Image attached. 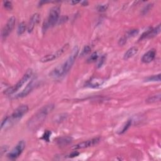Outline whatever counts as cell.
I'll list each match as a JSON object with an SVG mask.
<instances>
[{
    "instance_id": "23",
    "label": "cell",
    "mask_w": 161,
    "mask_h": 161,
    "mask_svg": "<svg viewBox=\"0 0 161 161\" xmlns=\"http://www.w3.org/2000/svg\"><path fill=\"white\" fill-rule=\"evenodd\" d=\"M3 6H4V8L6 10H11L13 8L11 2L8 1H5L3 2Z\"/></svg>"
},
{
    "instance_id": "18",
    "label": "cell",
    "mask_w": 161,
    "mask_h": 161,
    "mask_svg": "<svg viewBox=\"0 0 161 161\" xmlns=\"http://www.w3.org/2000/svg\"><path fill=\"white\" fill-rule=\"evenodd\" d=\"M146 82H160V74L151 75L146 78Z\"/></svg>"
},
{
    "instance_id": "10",
    "label": "cell",
    "mask_w": 161,
    "mask_h": 161,
    "mask_svg": "<svg viewBox=\"0 0 161 161\" xmlns=\"http://www.w3.org/2000/svg\"><path fill=\"white\" fill-rule=\"evenodd\" d=\"M160 32V25L159 24L156 28H150L148 30L145 32L140 38V40H143L145 38H150L156 37Z\"/></svg>"
},
{
    "instance_id": "13",
    "label": "cell",
    "mask_w": 161,
    "mask_h": 161,
    "mask_svg": "<svg viewBox=\"0 0 161 161\" xmlns=\"http://www.w3.org/2000/svg\"><path fill=\"white\" fill-rule=\"evenodd\" d=\"M156 51L155 49H151V50L147 52L146 54L143 55V56L141 59V61L142 62L146 64L150 63V62H152L154 59L156 57Z\"/></svg>"
},
{
    "instance_id": "24",
    "label": "cell",
    "mask_w": 161,
    "mask_h": 161,
    "mask_svg": "<svg viewBox=\"0 0 161 161\" xmlns=\"http://www.w3.org/2000/svg\"><path fill=\"white\" fill-rule=\"evenodd\" d=\"M108 5H100L97 6V10L99 12H104L107 10Z\"/></svg>"
},
{
    "instance_id": "28",
    "label": "cell",
    "mask_w": 161,
    "mask_h": 161,
    "mask_svg": "<svg viewBox=\"0 0 161 161\" xmlns=\"http://www.w3.org/2000/svg\"><path fill=\"white\" fill-rule=\"evenodd\" d=\"M104 61H105V56H104V55H103V57H101L99 62H98V67H100L102 66V65L103 64V63L104 62Z\"/></svg>"
},
{
    "instance_id": "7",
    "label": "cell",
    "mask_w": 161,
    "mask_h": 161,
    "mask_svg": "<svg viewBox=\"0 0 161 161\" xmlns=\"http://www.w3.org/2000/svg\"><path fill=\"white\" fill-rule=\"evenodd\" d=\"M28 110L29 108L27 104H23L18 106L11 114L10 117L11 121H18L20 119H21L28 112Z\"/></svg>"
},
{
    "instance_id": "31",
    "label": "cell",
    "mask_w": 161,
    "mask_h": 161,
    "mask_svg": "<svg viewBox=\"0 0 161 161\" xmlns=\"http://www.w3.org/2000/svg\"><path fill=\"white\" fill-rule=\"evenodd\" d=\"M80 3L83 6H88V1H80Z\"/></svg>"
},
{
    "instance_id": "29",
    "label": "cell",
    "mask_w": 161,
    "mask_h": 161,
    "mask_svg": "<svg viewBox=\"0 0 161 161\" xmlns=\"http://www.w3.org/2000/svg\"><path fill=\"white\" fill-rule=\"evenodd\" d=\"M79 155V152H77V151H74V152H72L71 154H70V157H76Z\"/></svg>"
},
{
    "instance_id": "6",
    "label": "cell",
    "mask_w": 161,
    "mask_h": 161,
    "mask_svg": "<svg viewBox=\"0 0 161 161\" xmlns=\"http://www.w3.org/2000/svg\"><path fill=\"white\" fill-rule=\"evenodd\" d=\"M25 146L26 143L24 140L20 141L13 149L8 154L7 157L11 160H15L17 159L18 157L21 155L23 151L24 150Z\"/></svg>"
},
{
    "instance_id": "3",
    "label": "cell",
    "mask_w": 161,
    "mask_h": 161,
    "mask_svg": "<svg viewBox=\"0 0 161 161\" xmlns=\"http://www.w3.org/2000/svg\"><path fill=\"white\" fill-rule=\"evenodd\" d=\"M33 75L32 69H28L26 71L25 73L23 75L21 79H20L18 82L13 86L9 87L4 91V94L6 96H10V95L15 93L20 89L31 78Z\"/></svg>"
},
{
    "instance_id": "22",
    "label": "cell",
    "mask_w": 161,
    "mask_h": 161,
    "mask_svg": "<svg viewBox=\"0 0 161 161\" xmlns=\"http://www.w3.org/2000/svg\"><path fill=\"white\" fill-rule=\"evenodd\" d=\"M91 51V47H90L89 45L85 46L81 52V55H82V56H84V55H87L88 54L90 53Z\"/></svg>"
},
{
    "instance_id": "9",
    "label": "cell",
    "mask_w": 161,
    "mask_h": 161,
    "mask_svg": "<svg viewBox=\"0 0 161 161\" xmlns=\"http://www.w3.org/2000/svg\"><path fill=\"white\" fill-rule=\"evenodd\" d=\"M100 142V137H96L94 139H92L90 140H88L84 142H82L79 143L77 145L73 147V149L75 150L77 149H83L85 148H88L90 147H93L94 146L97 145V144Z\"/></svg>"
},
{
    "instance_id": "20",
    "label": "cell",
    "mask_w": 161,
    "mask_h": 161,
    "mask_svg": "<svg viewBox=\"0 0 161 161\" xmlns=\"http://www.w3.org/2000/svg\"><path fill=\"white\" fill-rule=\"evenodd\" d=\"M98 53L96 52H94L90 55V57H89L87 60V62L88 63H93V62H96L98 60Z\"/></svg>"
},
{
    "instance_id": "5",
    "label": "cell",
    "mask_w": 161,
    "mask_h": 161,
    "mask_svg": "<svg viewBox=\"0 0 161 161\" xmlns=\"http://www.w3.org/2000/svg\"><path fill=\"white\" fill-rule=\"evenodd\" d=\"M69 44H65L56 52H55L54 53H52L51 54H47L45 55V56L40 59V61L42 62V63H45V62L53 61L55 60V59H58L59 57H60L61 55L67 50L69 49Z\"/></svg>"
},
{
    "instance_id": "21",
    "label": "cell",
    "mask_w": 161,
    "mask_h": 161,
    "mask_svg": "<svg viewBox=\"0 0 161 161\" xmlns=\"http://www.w3.org/2000/svg\"><path fill=\"white\" fill-rule=\"evenodd\" d=\"M131 124H132V120H128L127 122L125 124V125L123 126V129H121V130L120 131V132L119 133V134H122L124 132H125L126 131L128 130V129L130 127V126L131 125Z\"/></svg>"
},
{
    "instance_id": "19",
    "label": "cell",
    "mask_w": 161,
    "mask_h": 161,
    "mask_svg": "<svg viewBox=\"0 0 161 161\" xmlns=\"http://www.w3.org/2000/svg\"><path fill=\"white\" fill-rule=\"evenodd\" d=\"M138 34H139V30L132 29V30H130L128 31L127 32L126 35H125V36L127 37V38H130V37H133Z\"/></svg>"
},
{
    "instance_id": "15",
    "label": "cell",
    "mask_w": 161,
    "mask_h": 161,
    "mask_svg": "<svg viewBox=\"0 0 161 161\" xmlns=\"http://www.w3.org/2000/svg\"><path fill=\"white\" fill-rule=\"evenodd\" d=\"M160 93H159L158 94L152 95V96H149L147 99L146 100V102L147 104H152L157 102H159L160 101Z\"/></svg>"
},
{
    "instance_id": "4",
    "label": "cell",
    "mask_w": 161,
    "mask_h": 161,
    "mask_svg": "<svg viewBox=\"0 0 161 161\" xmlns=\"http://www.w3.org/2000/svg\"><path fill=\"white\" fill-rule=\"evenodd\" d=\"M61 12V7L59 6H55L52 7L50 11L47 21L43 25V30H47V29L53 27L59 21V15Z\"/></svg>"
},
{
    "instance_id": "14",
    "label": "cell",
    "mask_w": 161,
    "mask_h": 161,
    "mask_svg": "<svg viewBox=\"0 0 161 161\" xmlns=\"http://www.w3.org/2000/svg\"><path fill=\"white\" fill-rule=\"evenodd\" d=\"M139 52V49L138 47L134 46V47H132L129 49H128V51L125 53L123 55V59L124 60H129V59L133 57L135 55L137 54V52Z\"/></svg>"
},
{
    "instance_id": "1",
    "label": "cell",
    "mask_w": 161,
    "mask_h": 161,
    "mask_svg": "<svg viewBox=\"0 0 161 161\" xmlns=\"http://www.w3.org/2000/svg\"><path fill=\"white\" fill-rule=\"evenodd\" d=\"M79 51V48L75 47L66 60L51 71V73H49V76L53 78H59L66 74L74 64L75 59L78 55Z\"/></svg>"
},
{
    "instance_id": "27",
    "label": "cell",
    "mask_w": 161,
    "mask_h": 161,
    "mask_svg": "<svg viewBox=\"0 0 161 161\" xmlns=\"http://www.w3.org/2000/svg\"><path fill=\"white\" fill-rule=\"evenodd\" d=\"M50 135H51V132H49V131H47V132H45L44 136H43V139L45 140V141H47L49 142V138H50Z\"/></svg>"
},
{
    "instance_id": "26",
    "label": "cell",
    "mask_w": 161,
    "mask_h": 161,
    "mask_svg": "<svg viewBox=\"0 0 161 161\" xmlns=\"http://www.w3.org/2000/svg\"><path fill=\"white\" fill-rule=\"evenodd\" d=\"M152 5H148L147 6H146L145 8H143V9L142 10V13L143 14V15H145V14H146L149 11L150 9H151V8H152Z\"/></svg>"
},
{
    "instance_id": "11",
    "label": "cell",
    "mask_w": 161,
    "mask_h": 161,
    "mask_svg": "<svg viewBox=\"0 0 161 161\" xmlns=\"http://www.w3.org/2000/svg\"><path fill=\"white\" fill-rule=\"evenodd\" d=\"M35 81L33 79L31 81V82L27 84V86L25 87L24 89L20 93H18L16 96L15 97V98H24L25 96H27V95H28L30 93H31L32 91L33 90V89L35 87Z\"/></svg>"
},
{
    "instance_id": "2",
    "label": "cell",
    "mask_w": 161,
    "mask_h": 161,
    "mask_svg": "<svg viewBox=\"0 0 161 161\" xmlns=\"http://www.w3.org/2000/svg\"><path fill=\"white\" fill-rule=\"evenodd\" d=\"M54 105L49 104L45 105L39 110L34 115H33L27 122V127L30 130L35 131L41 127L44 122L46 117L54 110Z\"/></svg>"
},
{
    "instance_id": "17",
    "label": "cell",
    "mask_w": 161,
    "mask_h": 161,
    "mask_svg": "<svg viewBox=\"0 0 161 161\" xmlns=\"http://www.w3.org/2000/svg\"><path fill=\"white\" fill-rule=\"evenodd\" d=\"M26 28H27V25H26L25 23L24 22H21L18 26V28H17L18 35H22V34H24L26 30Z\"/></svg>"
},
{
    "instance_id": "30",
    "label": "cell",
    "mask_w": 161,
    "mask_h": 161,
    "mask_svg": "<svg viewBox=\"0 0 161 161\" xmlns=\"http://www.w3.org/2000/svg\"><path fill=\"white\" fill-rule=\"evenodd\" d=\"M69 3H70V4H71L72 5H75L78 4V3H80V1H69Z\"/></svg>"
},
{
    "instance_id": "8",
    "label": "cell",
    "mask_w": 161,
    "mask_h": 161,
    "mask_svg": "<svg viewBox=\"0 0 161 161\" xmlns=\"http://www.w3.org/2000/svg\"><path fill=\"white\" fill-rule=\"evenodd\" d=\"M15 23L16 18L15 16H11L8 20L7 22L4 26L1 32V37L3 39H5L6 37H8L9 35L11 34L15 27Z\"/></svg>"
},
{
    "instance_id": "25",
    "label": "cell",
    "mask_w": 161,
    "mask_h": 161,
    "mask_svg": "<svg viewBox=\"0 0 161 161\" xmlns=\"http://www.w3.org/2000/svg\"><path fill=\"white\" fill-rule=\"evenodd\" d=\"M127 37H126L125 35H123V37H121L120 38L119 41H118V45H120V46L124 45L125 44L127 43Z\"/></svg>"
},
{
    "instance_id": "16",
    "label": "cell",
    "mask_w": 161,
    "mask_h": 161,
    "mask_svg": "<svg viewBox=\"0 0 161 161\" xmlns=\"http://www.w3.org/2000/svg\"><path fill=\"white\" fill-rule=\"evenodd\" d=\"M72 142V138L71 137H61L57 140V143L59 146H65L69 144Z\"/></svg>"
},
{
    "instance_id": "12",
    "label": "cell",
    "mask_w": 161,
    "mask_h": 161,
    "mask_svg": "<svg viewBox=\"0 0 161 161\" xmlns=\"http://www.w3.org/2000/svg\"><path fill=\"white\" fill-rule=\"evenodd\" d=\"M39 21H40V15L38 13H35L31 16L27 26V30L28 33H31L34 30L35 27L38 24Z\"/></svg>"
}]
</instances>
